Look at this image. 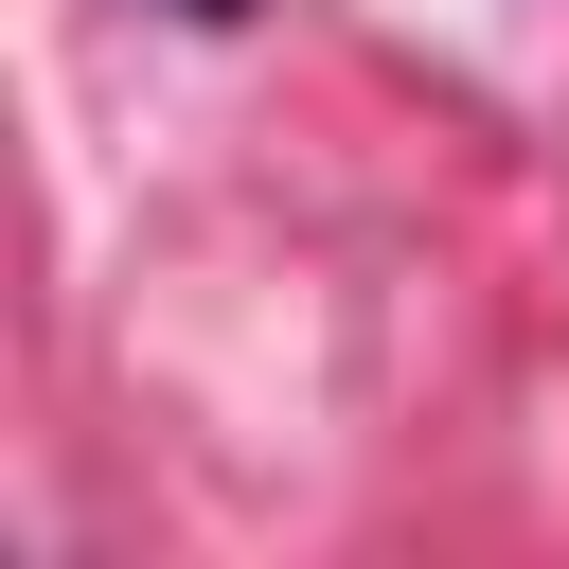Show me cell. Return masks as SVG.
Instances as JSON below:
<instances>
[{"mask_svg": "<svg viewBox=\"0 0 569 569\" xmlns=\"http://www.w3.org/2000/svg\"><path fill=\"white\" fill-rule=\"evenodd\" d=\"M178 18H249V0H178Z\"/></svg>", "mask_w": 569, "mask_h": 569, "instance_id": "6da1fadb", "label": "cell"}]
</instances>
